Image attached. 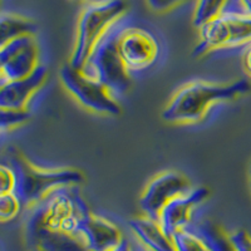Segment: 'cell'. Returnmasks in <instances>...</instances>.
<instances>
[{
    "label": "cell",
    "instance_id": "obj_12",
    "mask_svg": "<svg viewBox=\"0 0 251 251\" xmlns=\"http://www.w3.org/2000/svg\"><path fill=\"white\" fill-rule=\"evenodd\" d=\"M25 239L33 251H87L80 237L48 227L33 212L26 219Z\"/></svg>",
    "mask_w": 251,
    "mask_h": 251
},
{
    "label": "cell",
    "instance_id": "obj_21",
    "mask_svg": "<svg viewBox=\"0 0 251 251\" xmlns=\"http://www.w3.org/2000/svg\"><path fill=\"white\" fill-rule=\"evenodd\" d=\"M191 0H146V3L150 8L157 13H166L170 12L172 9L177 6L182 5V4L188 3Z\"/></svg>",
    "mask_w": 251,
    "mask_h": 251
},
{
    "label": "cell",
    "instance_id": "obj_9",
    "mask_svg": "<svg viewBox=\"0 0 251 251\" xmlns=\"http://www.w3.org/2000/svg\"><path fill=\"white\" fill-rule=\"evenodd\" d=\"M118 50L129 72L142 71L156 62L160 46L152 33L142 28L121 29L118 35Z\"/></svg>",
    "mask_w": 251,
    "mask_h": 251
},
{
    "label": "cell",
    "instance_id": "obj_23",
    "mask_svg": "<svg viewBox=\"0 0 251 251\" xmlns=\"http://www.w3.org/2000/svg\"><path fill=\"white\" fill-rule=\"evenodd\" d=\"M243 66L245 72L251 77V43L246 46L243 54Z\"/></svg>",
    "mask_w": 251,
    "mask_h": 251
},
{
    "label": "cell",
    "instance_id": "obj_15",
    "mask_svg": "<svg viewBox=\"0 0 251 251\" xmlns=\"http://www.w3.org/2000/svg\"><path fill=\"white\" fill-rule=\"evenodd\" d=\"M129 227L136 239L151 251H177L174 239L166 234L157 220L147 216L129 220Z\"/></svg>",
    "mask_w": 251,
    "mask_h": 251
},
{
    "label": "cell",
    "instance_id": "obj_14",
    "mask_svg": "<svg viewBox=\"0 0 251 251\" xmlns=\"http://www.w3.org/2000/svg\"><path fill=\"white\" fill-rule=\"evenodd\" d=\"M48 71L40 64L30 75L17 80L1 82L0 86V108L25 109L31 96L40 89L47 79Z\"/></svg>",
    "mask_w": 251,
    "mask_h": 251
},
{
    "label": "cell",
    "instance_id": "obj_1",
    "mask_svg": "<svg viewBox=\"0 0 251 251\" xmlns=\"http://www.w3.org/2000/svg\"><path fill=\"white\" fill-rule=\"evenodd\" d=\"M251 91L246 79L228 83L195 80L181 87L162 112V118L172 123H191L202 120L214 104L234 100Z\"/></svg>",
    "mask_w": 251,
    "mask_h": 251
},
{
    "label": "cell",
    "instance_id": "obj_13",
    "mask_svg": "<svg viewBox=\"0 0 251 251\" xmlns=\"http://www.w3.org/2000/svg\"><path fill=\"white\" fill-rule=\"evenodd\" d=\"M78 236L82 239L87 251H112L125 240L117 225L91 211L80 221Z\"/></svg>",
    "mask_w": 251,
    "mask_h": 251
},
{
    "label": "cell",
    "instance_id": "obj_16",
    "mask_svg": "<svg viewBox=\"0 0 251 251\" xmlns=\"http://www.w3.org/2000/svg\"><path fill=\"white\" fill-rule=\"evenodd\" d=\"M1 44L23 35L34 34L35 25L31 20L13 13L1 14Z\"/></svg>",
    "mask_w": 251,
    "mask_h": 251
},
{
    "label": "cell",
    "instance_id": "obj_19",
    "mask_svg": "<svg viewBox=\"0 0 251 251\" xmlns=\"http://www.w3.org/2000/svg\"><path fill=\"white\" fill-rule=\"evenodd\" d=\"M30 120V113L26 109H4L0 111L1 131L12 129Z\"/></svg>",
    "mask_w": 251,
    "mask_h": 251
},
{
    "label": "cell",
    "instance_id": "obj_2",
    "mask_svg": "<svg viewBox=\"0 0 251 251\" xmlns=\"http://www.w3.org/2000/svg\"><path fill=\"white\" fill-rule=\"evenodd\" d=\"M8 163L17 175L15 192L24 206L38 205L53 191L79 185L84 176L75 169H39L29 162L18 150H9Z\"/></svg>",
    "mask_w": 251,
    "mask_h": 251
},
{
    "label": "cell",
    "instance_id": "obj_20",
    "mask_svg": "<svg viewBox=\"0 0 251 251\" xmlns=\"http://www.w3.org/2000/svg\"><path fill=\"white\" fill-rule=\"evenodd\" d=\"M17 187V175L9 163H1L0 166V192L10 194L15 192Z\"/></svg>",
    "mask_w": 251,
    "mask_h": 251
},
{
    "label": "cell",
    "instance_id": "obj_4",
    "mask_svg": "<svg viewBox=\"0 0 251 251\" xmlns=\"http://www.w3.org/2000/svg\"><path fill=\"white\" fill-rule=\"evenodd\" d=\"M121 29L112 26L96 46L82 71L88 77L98 80L113 96H122L131 88L132 79L118 50Z\"/></svg>",
    "mask_w": 251,
    "mask_h": 251
},
{
    "label": "cell",
    "instance_id": "obj_7",
    "mask_svg": "<svg viewBox=\"0 0 251 251\" xmlns=\"http://www.w3.org/2000/svg\"><path fill=\"white\" fill-rule=\"evenodd\" d=\"M39 66V47L33 34L23 35L1 44V82L23 79Z\"/></svg>",
    "mask_w": 251,
    "mask_h": 251
},
{
    "label": "cell",
    "instance_id": "obj_28",
    "mask_svg": "<svg viewBox=\"0 0 251 251\" xmlns=\"http://www.w3.org/2000/svg\"><path fill=\"white\" fill-rule=\"evenodd\" d=\"M35 251H40V250H35Z\"/></svg>",
    "mask_w": 251,
    "mask_h": 251
},
{
    "label": "cell",
    "instance_id": "obj_10",
    "mask_svg": "<svg viewBox=\"0 0 251 251\" xmlns=\"http://www.w3.org/2000/svg\"><path fill=\"white\" fill-rule=\"evenodd\" d=\"M172 239L177 251H235L230 235L210 221H192Z\"/></svg>",
    "mask_w": 251,
    "mask_h": 251
},
{
    "label": "cell",
    "instance_id": "obj_24",
    "mask_svg": "<svg viewBox=\"0 0 251 251\" xmlns=\"http://www.w3.org/2000/svg\"><path fill=\"white\" fill-rule=\"evenodd\" d=\"M129 244H131L132 251H151V250H149V249L146 248V246H143L137 239L133 240V241H131Z\"/></svg>",
    "mask_w": 251,
    "mask_h": 251
},
{
    "label": "cell",
    "instance_id": "obj_18",
    "mask_svg": "<svg viewBox=\"0 0 251 251\" xmlns=\"http://www.w3.org/2000/svg\"><path fill=\"white\" fill-rule=\"evenodd\" d=\"M23 206V202L14 192L0 195V219L1 221L4 223L12 221L20 214Z\"/></svg>",
    "mask_w": 251,
    "mask_h": 251
},
{
    "label": "cell",
    "instance_id": "obj_22",
    "mask_svg": "<svg viewBox=\"0 0 251 251\" xmlns=\"http://www.w3.org/2000/svg\"><path fill=\"white\" fill-rule=\"evenodd\" d=\"M235 251H251V235L245 230H236L230 234Z\"/></svg>",
    "mask_w": 251,
    "mask_h": 251
},
{
    "label": "cell",
    "instance_id": "obj_11",
    "mask_svg": "<svg viewBox=\"0 0 251 251\" xmlns=\"http://www.w3.org/2000/svg\"><path fill=\"white\" fill-rule=\"evenodd\" d=\"M208 196L210 190L200 186L170 201L157 219L163 231L172 237L176 232L187 227L192 223L195 208L205 202Z\"/></svg>",
    "mask_w": 251,
    "mask_h": 251
},
{
    "label": "cell",
    "instance_id": "obj_3",
    "mask_svg": "<svg viewBox=\"0 0 251 251\" xmlns=\"http://www.w3.org/2000/svg\"><path fill=\"white\" fill-rule=\"evenodd\" d=\"M125 0H102L88 4L80 13L77 35L71 57L72 67L82 69L93 49L109 29L125 14Z\"/></svg>",
    "mask_w": 251,
    "mask_h": 251
},
{
    "label": "cell",
    "instance_id": "obj_27",
    "mask_svg": "<svg viewBox=\"0 0 251 251\" xmlns=\"http://www.w3.org/2000/svg\"><path fill=\"white\" fill-rule=\"evenodd\" d=\"M249 182H250V188H251V163H250V169H249Z\"/></svg>",
    "mask_w": 251,
    "mask_h": 251
},
{
    "label": "cell",
    "instance_id": "obj_17",
    "mask_svg": "<svg viewBox=\"0 0 251 251\" xmlns=\"http://www.w3.org/2000/svg\"><path fill=\"white\" fill-rule=\"evenodd\" d=\"M228 0H196L194 12V25L201 28L210 20L223 14Z\"/></svg>",
    "mask_w": 251,
    "mask_h": 251
},
{
    "label": "cell",
    "instance_id": "obj_26",
    "mask_svg": "<svg viewBox=\"0 0 251 251\" xmlns=\"http://www.w3.org/2000/svg\"><path fill=\"white\" fill-rule=\"evenodd\" d=\"M112 251H132L131 244H129L128 240L125 239V240H123V243L121 244L120 246H117V248L113 249Z\"/></svg>",
    "mask_w": 251,
    "mask_h": 251
},
{
    "label": "cell",
    "instance_id": "obj_25",
    "mask_svg": "<svg viewBox=\"0 0 251 251\" xmlns=\"http://www.w3.org/2000/svg\"><path fill=\"white\" fill-rule=\"evenodd\" d=\"M241 10L251 15V0H239Z\"/></svg>",
    "mask_w": 251,
    "mask_h": 251
},
{
    "label": "cell",
    "instance_id": "obj_5",
    "mask_svg": "<svg viewBox=\"0 0 251 251\" xmlns=\"http://www.w3.org/2000/svg\"><path fill=\"white\" fill-rule=\"evenodd\" d=\"M251 43V15L243 10H227L200 28V40L194 57L210 50Z\"/></svg>",
    "mask_w": 251,
    "mask_h": 251
},
{
    "label": "cell",
    "instance_id": "obj_8",
    "mask_svg": "<svg viewBox=\"0 0 251 251\" xmlns=\"http://www.w3.org/2000/svg\"><path fill=\"white\" fill-rule=\"evenodd\" d=\"M192 190L191 181L181 172L166 171L150 181L140 199L143 216L157 220L170 201Z\"/></svg>",
    "mask_w": 251,
    "mask_h": 251
},
{
    "label": "cell",
    "instance_id": "obj_6",
    "mask_svg": "<svg viewBox=\"0 0 251 251\" xmlns=\"http://www.w3.org/2000/svg\"><path fill=\"white\" fill-rule=\"evenodd\" d=\"M63 86L67 91L84 106L86 108L100 114L120 116L122 108L114 100V96L103 86L102 83L88 75L82 71L64 64L59 72Z\"/></svg>",
    "mask_w": 251,
    "mask_h": 251
}]
</instances>
